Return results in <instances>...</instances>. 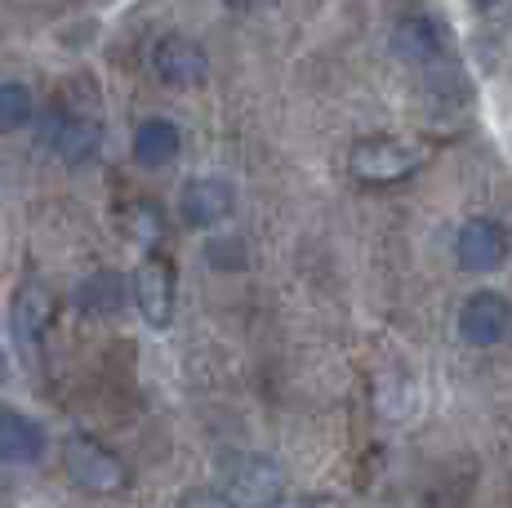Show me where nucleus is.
<instances>
[{
	"label": "nucleus",
	"instance_id": "nucleus-1",
	"mask_svg": "<svg viewBox=\"0 0 512 508\" xmlns=\"http://www.w3.org/2000/svg\"><path fill=\"white\" fill-rule=\"evenodd\" d=\"M63 464H67V473H72V482L90 495H121L125 486H130L125 459L116 451H107L103 442H94V437H81V433L67 437Z\"/></svg>",
	"mask_w": 512,
	"mask_h": 508
},
{
	"label": "nucleus",
	"instance_id": "nucleus-2",
	"mask_svg": "<svg viewBox=\"0 0 512 508\" xmlns=\"http://www.w3.org/2000/svg\"><path fill=\"white\" fill-rule=\"evenodd\" d=\"M41 143L63 161H90L103 143V121L76 103H54L41 116Z\"/></svg>",
	"mask_w": 512,
	"mask_h": 508
},
{
	"label": "nucleus",
	"instance_id": "nucleus-3",
	"mask_svg": "<svg viewBox=\"0 0 512 508\" xmlns=\"http://www.w3.org/2000/svg\"><path fill=\"white\" fill-rule=\"evenodd\" d=\"M348 170L370 188H388V183H401L419 170V152L397 139H361L348 152Z\"/></svg>",
	"mask_w": 512,
	"mask_h": 508
},
{
	"label": "nucleus",
	"instance_id": "nucleus-4",
	"mask_svg": "<svg viewBox=\"0 0 512 508\" xmlns=\"http://www.w3.org/2000/svg\"><path fill=\"white\" fill-rule=\"evenodd\" d=\"M134 308L152 330H165L174 317V259L161 250H147L134 268Z\"/></svg>",
	"mask_w": 512,
	"mask_h": 508
},
{
	"label": "nucleus",
	"instance_id": "nucleus-5",
	"mask_svg": "<svg viewBox=\"0 0 512 508\" xmlns=\"http://www.w3.org/2000/svg\"><path fill=\"white\" fill-rule=\"evenodd\" d=\"M152 72L161 85H174V90H183V85H201L205 76H210V58L205 50L192 41V36H161V41L152 45Z\"/></svg>",
	"mask_w": 512,
	"mask_h": 508
},
{
	"label": "nucleus",
	"instance_id": "nucleus-6",
	"mask_svg": "<svg viewBox=\"0 0 512 508\" xmlns=\"http://www.w3.org/2000/svg\"><path fill=\"white\" fill-rule=\"evenodd\" d=\"M281 482L285 477L272 459H241L223 477V495L236 508H272V504H281Z\"/></svg>",
	"mask_w": 512,
	"mask_h": 508
},
{
	"label": "nucleus",
	"instance_id": "nucleus-7",
	"mask_svg": "<svg viewBox=\"0 0 512 508\" xmlns=\"http://www.w3.org/2000/svg\"><path fill=\"white\" fill-rule=\"evenodd\" d=\"M236 205V188L219 174H201V179H187L183 192H179V214L187 228H214L232 214Z\"/></svg>",
	"mask_w": 512,
	"mask_h": 508
},
{
	"label": "nucleus",
	"instance_id": "nucleus-8",
	"mask_svg": "<svg viewBox=\"0 0 512 508\" xmlns=\"http://www.w3.org/2000/svg\"><path fill=\"white\" fill-rule=\"evenodd\" d=\"M508 321H512L508 299L499 295V290H477V295H468L464 308H459V335H464V344H472V348H490L508 335Z\"/></svg>",
	"mask_w": 512,
	"mask_h": 508
},
{
	"label": "nucleus",
	"instance_id": "nucleus-9",
	"mask_svg": "<svg viewBox=\"0 0 512 508\" xmlns=\"http://www.w3.org/2000/svg\"><path fill=\"white\" fill-rule=\"evenodd\" d=\"M504 254H508V237H504V228H499L495 219H468L464 228H459V237H455L459 268L490 272V268L504 263Z\"/></svg>",
	"mask_w": 512,
	"mask_h": 508
},
{
	"label": "nucleus",
	"instance_id": "nucleus-10",
	"mask_svg": "<svg viewBox=\"0 0 512 508\" xmlns=\"http://www.w3.org/2000/svg\"><path fill=\"white\" fill-rule=\"evenodd\" d=\"M49 317H54V295H49L41 281L18 286V295H14V339H18V348H23V357L41 353Z\"/></svg>",
	"mask_w": 512,
	"mask_h": 508
},
{
	"label": "nucleus",
	"instance_id": "nucleus-11",
	"mask_svg": "<svg viewBox=\"0 0 512 508\" xmlns=\"http://www.w3.org/2000/svg\"><path fill=\"white\" fill-rule=\"evenodd\" d=\"M49 451V433L32 415L0 406V464H36Z\"/></svg>",
	"mask_w": 512,
	"mask_h": 508
},
{
	"label": "nucleus",
	"instance_id": "nucleus-12",
	"mask_svg": "<svg viewBox=\"0 0 512 508\" xmlns=\"http://www.w3.org/2000/svg\"><path fill=\"white\" fill-rule=\"evenodd\" d=\"M134 161L147 165V170H161V165H170L174 156L183 148V134L179 125L170 121V116H147L139 121V130H134Z\"/></svg>",
	"mask_w": 512,
	"mask_h": 508
},
{
	"label": "nucleus",
	"instance_id": "nucleus-13",
	"mask_svg": "<svg viewBox=\"0 0 512 508\" xmlns=\"http://www.w3.org/2000/svg\"><path fill=\"white\" fill-rule=\"evenodd\" d=\"M392 45H397L401 58H410V63H432L441 50H446V36H441V27L432 23V18H401L397 32H392Z\"/></svg>",
	"mask_w": 512,
	"mask_h": 508
},
{
	"label": "nucleus",
	"instance_id": "nucleus-14",
	"mask_svg": "<svg viewBox=\"0 0 512 508\" xmlns=\"http://www.w3.org/2000/svg\"><path fill=\"white\" fill-rule=\"evenodd\" d=\"M121 299H125V286H121V277L116 272H90V277L81 281V290H76V304H81L85 312H116L121 308Z\"/></svg>",
	"mask_w": 512,
	"mask_h": 508
},
{
	"label": "nucleus",
	"instance_id": "nucleus-15",
	"mask_svg": "<svg viewBox=\"0 0 512 508\" xmlns=\"http://www.w3.org/2000/svg\"><path fill=\"white\" fill-rule=\"evenodd\" d=\"M32 90L23 81H0V134H14L32 121Z\"/></svg>",
	"mask_w": 512,
	"mask_h": 508
},
{
	"label": "nucleus",
	"instance_id": "nucleus-16",
	"mask_svg": "<svg viewBox=\"0 0 512 508\" xmlns=\"http://www.w3.org/2000/svg\"><path fill=\"white\" fill-rule=\"evenodd\" d=\"M179 508H236L223 491H192V495H183Z\"/></svg>",
	"mask_w": 512,
	"mask_h": 508
},
{
	"label": "nucleus",
	"instance_id": "nucleus-17",
	"mask_svg": "<svg viewBox=\"0 0 512 508\" xmlns=\"http://www.w3.org/2000/svg\"><path fill=\"white\" fill-rule=\"evenodd\" d=\"M272 508H334L330 500H285V504H272Z\"/></svg>",
	"mask_w": 512,
	"mask_h": 508
},
{
	"label": "nucleus",
	"instance_id": "nucleus-18",
	"mask_svg": "<svg viewBox=\"0 0 512 508\" xmlns=\"http://www.w3.org/2000/svg\"><path fill=\"white\" fill-rule=\"evenodd\" d=\"M5 375H9V361H5V353H0V384H5Z\"/></svg>",
	"mask_w": 512,
	"mask_h": 508
},
{
	"label": "nucleus",
	"instance_id": "nucleus-19",
	"mask_svg": "<svg viewBox=\"0 0 512 508\" xmlns=\"http://www.w3.org/2000/svg\"><path fill=\"white\" fill-rule=\"evenodd\" d=\"M472 5H477V9H490V5H499V0H472Z\"/></svg>",
	"mask_w": 512,
	"mask_h": 508
}]
</instances>
